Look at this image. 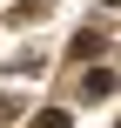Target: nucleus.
<instances>
[{
  "label": "nucleus",
  "instance_id": "nucleus-1",
  "mask_svg": "<svg viewBox=\"0 0 121 128\" xmlns=\"http://www.w3.org/2000/svg\"><path fill=\"white\" fill-rule=\"evenodd\" d=\"M88 94L101 101V94H115V68H101V74H88Z\"/></svg>",
  "mask_w": 121,
  "mask_h": 128
},
{
  "label": "nucleus",
  "instance_id": "nucleus-2",
  "mask_svg": "<svg viewBox=\"0 0 121 128\" xmlns=\"http://www.w3.org/2000/svg\"><path fill=\"white\" fill-rule=\"evenodd\" d=\"M34 128H74V122H67V108H47V115H40Z\"/></svg>",
  "mask_w": 121,
  "mask_h": 128
}]
</instances>
